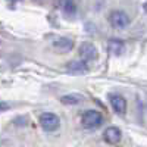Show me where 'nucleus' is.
Instances as JSON below:
<instances>
[{
  "label": "nucleus",
  "mask_w": 147,
  "mask_h": 147,
  "mask_svg": "<svg viewBox=\"0 0 147 147\" xmlns=\"http://www.w3.org/2000/svg\"><path fill=\"white\" fill-rule=\"evenodd\" d=\"M81 124L85 129H96L103 124V115L97 110H85L81 118Z\"/></svg>",
  "instance_id": "f257e3e1"
},
{
  "label": "nucleus",
  "mask_w": 147,
  "mask_h": 147,
  "mask_svg": "<svg viewBox=\"0 0 147 147\" xmlns=\"http://www.w3.org/2000/svg\"><path fill=\"white\" fill-rule=\"evenodd\" d=\"M40 125L44 131L53 132L60 127V119L53 112H44V113L40 115Z\"/></svg>",
  "instance_id": "f03ea898"
},
{
  "label": "nucleus",
  "mask_w": 147,
  "mask_h": 147,
  "mask_svg": "<svg viewBox=\"0 0 147 147\" xmlns=\"http://www.w3.org/2000/svg\"><path fill=\"white\" fill-rule=\"evenodd\" d=\"M109 22L115 30H125L129 25L131 19L124 10H112L109 15Z\"/></svg>",
  "instance_id": "7ed1b4c3"
},
{
  "label": "nucleus",
  "mask_w": 147,
  "mask_h": 147,
  "mask_svg": "<svg viewBox=\"0 0 147 147\" xmlns=\"http://www.w3.org/2000/svg\"><path fill=\"white\" fill-rule=\"evenodd\" d=\"M109 102H110L112 109L118 115H125V112H127V100H125L124 96L112 93V94H109Z\"/></svg>",
  "instance_id": "20e7f679"
},
{
  "label": "nucleus",
  "mask_w": 147,
  "mask_h": 147,
  "mask_svg": "<svg viewBox=\"0 0 147 147\" xmlns=\"http://www.w3.org/2000/svg\"><path fill=\"white\" fill-rule=\"evenodd\" d=\"M78 53H80V57L82 60H85V62H91V60H94L97 57V49H96V46L93 43L85 41V43H82L80 46Z\"/></svg>",
  "instance_id": "39448f33"
},
{
  "label": "nucleus",
  "mask_w": 147,
  "mask_h": 147,
  "mask_svg": "<svg viewBox=\"0 0 147 147\" xmlns=\"http://www.w3.org/2000/svg\"><path fill=\"white\" fill-rule=\"evenodd\" d=\"M53 49L57 53H69L74 49V41L68 37H59L57 40L53 41Z\"/></svg>",
  "instance_id": "423d86ee"
},
{
  "label": "nucleus",
  "mask_w": 147,
  "mask_h": 147,
  "mask_svg": "<svg viewBox=\"0 0 147 147\" xmlns=\"http://www.w3.org/2000/svg\"><path fill=\"white\" fill-rule=\"evenodd\" d=\"M121 129L118 127H109L103 131V140L107 143V144H118L121 141Z\"/></svg>",
  "instance_id": "0eeeda50"
},
{
  "label": "nucleus",
  "mask_w": 147,
  "mask_h": 147,
  "mask_svg": "<svg viewBox=\"0 0 147 147\" xmlns=\"http://www.w3.org/2000/svg\"><path fill=\"white\" fill-rule=\"evenodd\" d=\"M66 69L71 74H84L88 68H87V62L81 59V60H72V62H69L66 65Z\"/></svg>",
  "instance_id": "6e6552de"
},
{
  "label": "nucleus",
  "mask_w": 147,
  "mask_h": 147,
  "mask_svg": "<svg viewBox=\"0 0 147 147\" xmlns=\"http://www.w3.org/2000/svg\"><path fill=\"white\" fill-rule=\"evenodd\" d=\"M60 9L66 16H72L77 12V5L74 0H60Z\"/></svg>",
  "instance_id": "1a4fd4ad"
},
{
  "label": "nucleus",
  "mask_w": 147,
  "mask_h": 147,
  "mask_svg": "<svg viewBox=\"0 0 147 147\" xmlns=\"http://www.w3.org/2000/svg\"><path fill=\"white\" fill-rule=\"evenodd\" d=\"M109 50L118 56V55H121L122 52H124V43H122L121 40H110L109 41Z\"/></svg>",
  "instance_id": "9d476101"
},
{
  "label": "nucleus",
  "mask_w": 147,
  "mask_h": 147,
  "mask_svg": "<svg viewBox=\"0 0 147 147\" xmlns=\"http://www.w3.org/2000/svg\"><path fill=\"white\" fill-rule=\"evenodd\" d=\"M82 100V97L80 94H66L62 97V103L65 105H77Z\"/></svg>",
  "instance_id": "9b49d317"
},
{
  "label": "nucleus",
  "mask_w": 147,
  "mask_h": 147,
  "mask_svg": "<svg viewBox=\"0 0 147 147\" xmlns=\"http://www.w3.org/2000/svg\"><path fill=\"white\" fill-rule=\"evenodd\" d=\"M9 107H10L9 103H6V102H0V112H5V110H7Z\"/></svg>",
  "instance_id": "f8f14e48"
},
{
  "label": "nucleus",
  "mask_w": 147,
  "mask_h": 147,
  "mask_svg": "<svg viewBox=\"0 0 147 147\" xmlns=\"http://www.w3.org/2000/svg\"><path fill=\"white\" fill-rule=\"evenodd\" d=\"M7 2H21V0H7Z\"/></svg>",
  "instance_id": "ddd939ff"
}]
</instances>
